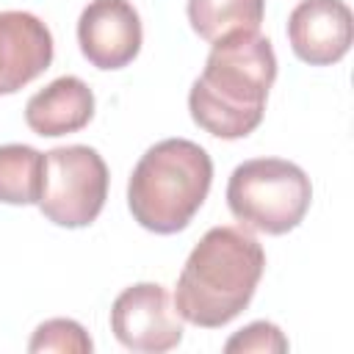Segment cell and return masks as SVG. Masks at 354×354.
I'll return each mask as SVG.
<instances>
[{
  "instance_id": "cell-1",
  "label": "cell",
  "mask_w": 354,
  "mask_h": 354,
  "mask_svg": "<svg viewBox=\"0 0 354 354\" xmlns=\"http://www.w3.org/2000/svg\"><path fill=\"white\" fill-rule=\"evenodd\" d=\"M277 80V55L260 33H232L213 44L188 91L191 119L216 138H246L266 113Z\"/></svg>"
},
{
  "instance_id": "cell-2",
  "label": "cell",
  "mask_w": 354,
  "mask_h": 354,
  "mask_svg": "<svg viewBox=\"0 0 354 354\" xmlns=\"http://www.w3.org/2000/svg\"><path fill=\"white\" fill-rule=\"evenodd\" d=\"M266 252L246 227H213L191 249L174 290L183 321L218 329L238 318L263 277Z\"/></svg>"
},
{
  "instance_id": "cell-3",
  "label": "cell",
  "mask_w": 354,
  "mask_h": 354,
  "mask_svg": "<svg viewBox=\"0 0 354 354\" xmlns=\"http://www.w3.org/2000/svg\"><path fill=\"white\" fill-rule=\"evenodd\" d=\"M210 183L213 160L205 147L188 138H166L136 163L127 183V207L144 230L174 235L199 213Z\"/></svg>"
},
{
  "instance_id": "cell-4",
  "label": "cell",
  "mask_w": 354,
  "mask_h": 354,
  "mask_svg": "<svg viewBox=\"0 0 354 354\" xmlns=\"http://www.w3.org/2000/svg\"><path fill=\"white\" fill-rule=\"evenodd\" d=\"M313 202V185L301 166L282 158H252L235 166L227 183L230 213L266 235H285L301 224Z\"/></svg>"
},
{
  "instance_id": "cell-5",
  "label": "cell",
  "mask_w": 354,
  "mask_h": 354,
  "mask_svg": "<svg viewBox=\"0 0 354 354\" xmlns=\"http://www.w3.org/2000/svg\"><path fill=\"white\" fill-rule=\"evenodd\" d=\"M108 199V166L94 147L69 144L44 152L39 210L47 221L77 230L88 227Z\"/></svg>"
},
{
  "instance_id": "cell-6",
  "label": "cell",
  "mask_w": 354,
  "mask_h": 354,
  "mask_svg": "<svg viewBox=\"0 0 354 354\" xmlns=\"http://www.w3.org/2000/svg\"><path fill=\"white\" fill-rule=\"evenodd\" d=\"M111 332L130 351L163 354L180 346L183 318L163 285L136 282L113 299Z\"/></svg>"
},
{
  "instance_id": "cell-7",
  "label": "cell",
  "mask_w": 354,
  "mask_h": 354,
  "mask_svg": "<svg viewBox=\"0 0 354 354\" xmlns=\"http://www.w3.org/2000/svg\"><path fill=\"white\" fill-rule=\"evenodd\" d=\"M141 17L130 0H91L77 19V44L97 69H122L141 50Z\"/></svg>"
},
{
  "instance_id": "cell-8",
  "label": "cell",
  "mask_w": 354,
  "mask_h": 354,
  "mask_svg": "<svg viewBox=\"0 0 354 354\" xmlns=\"http://www.w3.org/2000/svg\"><path fill=\"white\" fill-rule=\"evenodd\" d=\"M354 36L351 8L343 0H301L288 17V41L310 66L337 64Z\"/></svg>"
},
{
  "instance_id": "cell-9",
  "label": "cell",
  "mask_w": 354,
  "mask_h": 354,
  "mask_svg": "<svg viewBox=\"0 0 354 354\" xmlns=\"http://www.w3.org/2000/svg\"><path fill=\"white\" fill-rule=\"evenodd\" d=\"M53 64V33L28 11H0V94H14Z\"/></svg>"
},
{
  "instance_id": "cell-10",
  "label": "cell",
  "mask_w": 354,
  "mask_h": 354,
  "mask_svg": "<svg viewBox=\"0 0 354 354\" xmlns=\"http://www.w3.org/2000/svg\"><path fill=\"white\" fill-rule=\"evenodd\" d=\"M94 116V91L75 75L55 77L25 105V122L36 136H66L83 130Z\"/></svg>"
},
{
  "instance_id": "cell-11",
  "label": "cell",
  "mask_w": 354,
  "mask_h": 354,
  "mask_svg": "<svg viewBox=\"0 0 354 354\" xmlns=\"http://www.w3.org/2000/svg\"><path fill=\"white\" fill-rule=\"evenodd\" d=\"M263 14L266 0H188V22L210 44L232 33H257Z\"/></svg>"
},
{
  "instance_id": "cell-12",
  "label": "cell",
  "mask_w": 354,
  "mask_h": 354,
  "mask_svg": "<svg viewBox=\"0 0 354 354\" xmlns=\"http://www.w3.org/2000/svg\"><path fill=\"white\" fill-rule=\"evenodd\" d=\"M44 155L28 144L0 147V202L33 205L41 194Z\"/></svg>"
},
{
  "instance_id": "cell-13",
  "label": "cell",
  "mask_w": 354,
  "mask_h": 354,
  "mask_svg": "<svg viewBox=\"0 0 354 354\" xmlns=\"http://www.w3.org/2000/svg\"><path fill=\"white\" fill-rule=\"evenodd\" d=\"M94 343L88 337V332L72 321V318H50L44 324L36 326L28 351L39 354V351H58V354H91Z\"/></svg>"
},
{
  "instance_id": "cell-14",
  "label": "cell",
  "mask_w": 354,
  "mask_h": 354,
  "mask_svg": "<svg viewBox=\"0 0 354 354\" xmlns=\"http://www.w3.org/2000/svg\"><path fill=\"white\" fill-rule=\"evenodd\" d=\"M227 354H243V351H254V354H268V351H288V337L282 335V329L271 321H252L249 326L238 329L227 343H224Z\"/></svg>"
}]
</instances>
